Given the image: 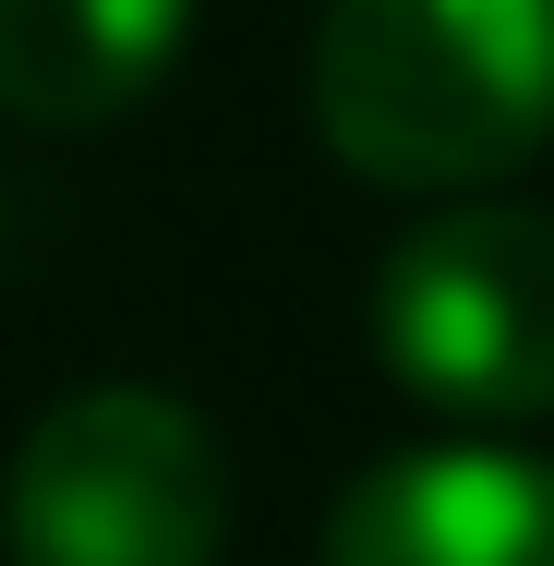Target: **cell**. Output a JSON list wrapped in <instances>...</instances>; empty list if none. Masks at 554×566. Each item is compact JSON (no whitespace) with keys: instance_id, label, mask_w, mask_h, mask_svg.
<instances>
[{"instance_id":"cell-1","label":"cell","mask_w":554,"mask_h":566,"mask_svg":"<svg viewBox=\"0 0 554 566\" xmlns=\"http://www.w3.org/2000/svg\"><path fill=\"white\" fill-rule=\"evenodd\" d=\"M314 133L386 193H470L554 133V0H326Z\"/></svg>"},{"instance_id":"cell-2","label":"cell","mask_w":554,"mask_h":566,"mask_svg":"<svg viewBox=\"0 0 554 566\" xmlns=\"http://www.w3.org/2000/svg\"><path fill=\"white\" fill-rule=\"evenodd\" d=\"M229 447L169 386H73L0 470V566H218Z\"/></svg>"},{"instance_id":"cell-3","label":"cell","mask_w":554,"mask_h":566,"mask_svg":"<svg viewBox=\"0 0 554 566\" xmlns=\"http://www.w3.org/2000/svg\"><path fill=\"white\" fill-rule=\"evenodd\" d=\"M374 361L446 422L554 410V218L446 206L374 265Z\"/></svg>"},{"instance_id":"cell-4","label":"cell","mask_w":554,"mask_h":566,"mask_svg":"<svg viewBox=\"0 0 554 566\" xmlns=\"http://www.w3.org/2000/svg\"><path fill=\"white\" fill-rule=\"evenodd\" d=\"M326 566H554V458L398 447L326 506Z\"/></svg>"},{"instance_id":"cell-5","label":"cell","mask_w":554,"mask_h":566,"mask_svg":"<svg viewBox=\"0 0 554 566\" xmlns=\"http://www.w3.org/2000/svg\"><path fill=\"white\" fill-rule=\"evenodd\" d=\"M194 49V0H0V109L24 133H109Z\"/></svg>"}]
</instances>
